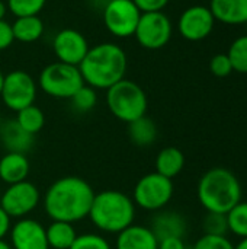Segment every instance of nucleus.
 <instances>
[{
    "label": "nucleus",
    "instance_id": "nucleus-1",
    "mask_svg": "<svg viewBox=\"0 0 247 249\" xmlns=\"http://www.w3.org/2000/svg\"><path fill=\"white\" fill-rule=\"evenodd\" d=\"M93 187L83 178L68 175L55 179L42 194L41 204L49 220L77 223L89 217Z\"/></svg>",
    "mask_w": 247,
    "mask_h": 249
},
{
    "label": "nucleus",
    "instance_id": "nucleus-2",
    "mask_svg": "<svg viewBox=\"0 0 247 249\" xmlns=\"http://www.w3.org/2000/svg\"><path fill=\"white\" fill-rule=\"evenodd\" d=\"M127 69V53L116 42H100L90 47L86 57L79 64L84 85L95 90H108L111 86L125 79Z\"/></svg>",
    "mask_w": 247,
    "mask_h": 249
},
{
    "label": "nucleus",
    "instance_id": "nucleus-3",
    "mask_svg": "<svg viewBox=\"0 0 247 249\" xmlns=\"http://www.w3.org/2000/svg\"><path fill=\"white\" fill-rule=\"evenodd\" d=\"M135 212L137 207L128 194L118 190H103L95 194L87 219L98 231L118 235L134 223Z\"/></svg>",
    "mask_w": 247,
    "mask_h": 249
},
{
    "label": "nucleus",
    "instance_id": "nucleus-4",
    "mask_svg": "<svg viewBox=\"0 0 247 249\" xmlns=\"http://www.w3.org/2000/svg\"><path fill=\"white\" fill-rule=\"evenodd\" d=\"M198 200L210 213L227 214L242 201V185L237 177L226 168H211L198 182Z\"/></svg>",
    "mask_w": 247,
    "mask_h": 249
},
{
    "label": "nucleus",
    "instance_id": "nucleus-5",
    "mask_svg": "<svg viewBox=\"0 0 247 249\" xmlns=\"http://www.w3.org/2000/svg\"><path fill=\"white\" fill-rule=\"evenodd\" d=\"M105 92L108 109L116 120L130 124L147 114V95L134 80L122 79Z\"/></svg>",
    "mask_w": 247,
    "mask_h": 249
},
{
    "label": "nucleus",
    "instance_id": "nucleus-6",
    "mask_svg": "<svg viewBox=\"0 0 247 249\" xmlns=\"http://www.w3.org/2000/svg\"><path fill=\"white\" fill-rule=\"evenodd\" d=\"M36 85L38 89L54 99H70L84 82L77 66L55 61L41 70Z\"/></svg>",
    "mask_w": 247,
    "mask_h": 249
},
{
    "label": "nucleus",
    "instance_id": "nucleus-7",
    "mask_svg": "<svg viewBox=\"0 0 247 249\" xmlns=\"http://www.w3.org/2000/svg\"><path fill=\"white\" fill-rule=\"evenodd\" d=\"M175 193L173 181L154 172L143 175L134 185L132 201L135 207L144 212H160L172 200Z\"/></svg>",
    "mask_w": 247,
    "mask_h": 249
},
{
    "label": "nucleus",
    "instance_id": "nucleus-8",
    "mask_svg": "<svg viewBox=\"0 0 247 249\" xmlns=\"http://www.w3.org/2000/svg\"><path fill=\"white\" fill-rule=\"evenodd\" d=\"M38 95L36 80L25 70H12L4 74V82L0 93L3 105L13 111L19 112L20 109L33 105Z\"/></svg>",
    "mask_w": 247,
    "mask_h": 249
},
{
    "label": "nucleus",
    "instance_id": "nucleus-9",
    "mask_svg": "<svg viewBox=\"0 0 247 249\" xmlns=\"http://www.w3.org/2000/svg\"><path fill=\"white\" fill-rule=\"evenodd\" d=\"M42 194L39 188L25 179L12 185H7L0 196V207L13 219L19 220L23 217H29L38 206L41 204Z\"/></svg>",
    "mask_w": 247,
    "mask_h": 249
},
{
    "label": "nucleus",
    "instance_id": "nucleus-10",
    "mask_svg": "<svg viewBox=\"0 0 247 249\" xmlns=\"http://www.w3.org/2000/svg\"><path fill=\"white\" fill-rule=\"evenodd\" d=\"M173 25L165 12L141 13L137 23L134 38L140 47L146 50H160L170 41Z\"/></svg>",
    "mask_w": 247,
    "mask_h": 249
},
{
    "label": "nucleus",
    "instance_id": "nucleus-11",
    "mask_svg": "<svg viewBox=\"0 0 247 249\" xmlns=\"http://www.w3.org/2000/svg\"><path fill=\"white\" fill-rule=\"evenodd\" d=\"M140 16L141 12L132 0H111L102 10V19L106 31L118 39L134 36Z\"/></svg>",
    "mask_w": 247,
    "mask_h": 249
},
{
    "label": "nucleus",
    "instance_id": "nucleus-12",
    "mask_svg": "<svg viewBox=\"0 0 247 249\" xmlns=\"http://www.w3.org/2000/svg\"><path fill=\"white\" fill-rule=\"evenodd\" d=\"M89 42L86 36L73 28H64L54 35L52 51L57 57V61L77 66L83 61L89 51Z\"/></svg>",
    "mask_w": 247,
    "mask_h": 249
},
{
    "label": "nucleus",
    "instance_id": "nucleus-13",
    "mask_svg": "<svg viewBox=\"0 0 247 249\" xmlns=\"http://www.w3.org/2000/svg\"><path fill=\"white\" fill-rule=\"evenodd\" d=\"M215 19L210 7L195 4L182 12L178 20L179 34L188 41H202L214 29Z\"/></svg>",
    "mask_w": 247,
    "mask_h": 249
},
{
    "label": "nucleus",
    "instance_id": "nucleus-14",
    "mask_svg": "<svg viewBox=\"0 0 247 249\" xmlns=\"http://www.w3.org/2000/svg\"><path fill=\"white\" fill-rule=\"evenodd\" d=\"M7 236L12 249H49L45 226L32 217L16 220Z\"/></svg>",
    "mask_w": 247,
    "mask_h": 249
},
{
    "label": "nucleus",
    "instance_id": "nucleus-15",
    "mask_svg": "<svg viewBox=\"0 0 247 249\" xmlns=\"http://www.w3.org/2000/svg\"><path fill=\"white\" fill-rule=\"evenodd\" d=\"M156 238L165 239V238H185L188 232V223L185 217L173 210H160L156 212V214L151 219V223L148 226Z\"/></svg>",
    "mask_w": 247,
    "mask_h": 249
},
{
    "label": "nucleus",
    "instance_id": "nucleus-16",
    "mask_svg": "<svg viewBox=\"0 0 247 249\" xmlns=\"http://www.w3.org/2000/svg\"><path fill=\"white\" fill-rule=\"evenodd\" d=\"M115 249H159V239L148 226L132 223L116 235Z\"/></svg>",
    "mask_w": 247,
    "mask_h": 249
},
{
    "label": "nucleus",
    "instance_id": "nucleus-17",
    "mask_svg": "<svg viewBox=\"0 0 247 249\" xmlns=\"http://www.w3.org/2000/svg\"><path fill=\"white\" fill-rule=\"evenodd\" d=\"M0 143L6 152L28 153L35 143V136L26 133L16 120H6L0 125Z\"/></svg>",
    "mask_w": 247,
    "mask_h": 249
},
{
    "label": "nucleus",
    "instance_id": "nucleus-18",
    "mask_svg": "<svg viewBox=\"0 0 247 249\" xmlns=\"http://www.w3.org/2000/svg\"><path fill=\"white\" fill-rule=\"evenodd\" d=\"M31 172V162L26 153L6 152L0 158V181L12 185L28 179Z\"/></svg>",
    "mask_w": 247,
    "mask_h": 249
},
{
    "label": "nucleus",
    "instance_id": "nucleus-19",
    "mask_svg": "<svg viewBox=\"0 0 247 249\" xmlns=\"http://www.w3.org/2000/svg\"><path fill=\"white\" fill-rule=\"evenodd\" d=\"M210 10L214 19L221 23H247V0H211Z\"/></svg>",
    "mask_w": 247,
    "mask_h": 249
},
{
    "label": "nucleus",
    "instance_id": "nucleus-20",
    "mask_svg": "<svg viewBox=\"0 0 247 249\" xmlns=\"http://www.w3.org/2000/svg\"><path fill=\"white\" fill-rule=\"evenodd\" d=\"M154 166H156L157 174H160L169 179H173L185 168V155L181 149H178L175 146L165 147L157 153Z\"/></svg>",
    "mask_w": 247,
    "mask_h": 249
},
{
    "label": "nucleus",
    "instance_id": "nucleus-21",
    "mask_svg": "<svg viewBox=\"0 0 247 249\" xmlns=\"http://www.w3.org/2000/svg\"><path fill=\"white\" fill-rule=\"evenodd\" d=\"M12 31L15 41L32 44L42 38L45 26L39 16H23L15 18V20L12 22Z\"/></svg>",
    "mask_w": 247,
    "mask_h": 249
},
{
    "label": "nucleus",
    "instance_id": "nucleus-22",
    "mask_svg": "<svg viewBox=\"0 0 247 249\" xmlns=\"http://www.w3.org/2000/svg\"><path fill=\"white\" fill-rule=\"evenodd\" d=\"M45 232L49 249H70L79 235L73 223L58 220H51V223L45 226Z\"/></svg>",
    "mask_w": 247,
    "mask_h": 249
},
{
    "label": "nucleus",
    "instance_id": "nucleus-23",
    "mask_svg": "<svg viewBox=\"0 0 247 249\" xmlns=\"http://www.w3.org/2000/svg\"><path fill=\"white\" fill-rule=\"evenodd\" d=\"M128 125V137L132 144L137 147H148L157 139V125L147 115L127 124Z\"/></svg>",
    "mask_w": 247,
    "mask_h": 249
},
{
    "label": "nucleus",
    "instance_id": "nucleus-24",
    "mask_svg": "<svg viewBox=\"0 0 247 249\" xmlns=\"http://www.w3.org/2000/svg\"><path fill=\"white\" fill-rule=\"evenodd\" d=\"M15 120L26 133H29L32 136H36L45 125V114L35 104L16 112Z\"/></svg>",
    "mask_w": 247,
    "mask_h": 249
},
{
    "label": "nucleus",
    "instance_id": "nucleus-25",
    "mask_svg": "<svg viewBox=\"0 0 247 249\" xmlns=\"http://www.w3.org/2000/svg\"><path fill=\"white\" fill-rule=\"evenodd\" d=\"M229 232L234 233L239 238H247V201L237 203L227 213Z\"/></svg>",
    "mask_w": 247,
    "mask_h": 249
},
{
    "label": "nucleus",
    "instance_id": "nucleus-26",
    "mask_svg": "<svg viewBox=\"0 0 247 249\" xmlns=\"http://www.w3.org/2000/svg\"><path fill=\"white\" fill-rule=\"evenodd\" d=\"M7 10L15 18L39 16L47 4V0H6Z\"/></svg>",
    "mask_w": 247,
    "mask_h": 249
},
{
    "label": "nucleus",
    "instance_id": "nucleus-27",
    "mask_svg": "<svg viewBox=\"0 0 247 249\" xmlns=\"http://www.w3.org/2000/svg\"><path fill=\"white\" fill-rule=\"evenodd\" d=\"M71 107L74 108V111L80 112V114H86L90 112L96 104H98V90H95L93 88L83 85L71 98H70Z\"/></svg>",
    "mask_w": 247,
    "mask_h": 249
},
{
    "label": "nucleus",
    "instance_id": "nucleus-28",
    "mask_svg": "<svg viewBox=\"0 0 247 249\" xmlns=\"http://www.w3.org/2000/svg\"><path fill=\"white\" fill-rule=\"evenodd\" d=\"M231 66H233V71H239V73H247V35H242L237 39L233 41V44L230 45V50L227 53Z\"/></svg>",
    "mask_w": 247,
    "mask_h": 249
},
{
    "label": "nucleus",
    "instance_id": "nucleus-29",
    "mask_svg": "<svg viewBox=\"0 0 247 249\" xmlns=\"http://www.w3.org/2000/svg\"><path fill=\"white\" fill-rule=\"evenodd\" d=\"M204 235H214V236H226L229 232L227 214L223 213H210L202 220Z\"/></svg>",
    "mask_w": 247,
    "mask_h": 249
},
{
    "label": "nucleus",
    "instance_id": "nucleus-30",
    "mask_svg": "<svg viewBox=\"0 0 247 249\" xmlns=\"http://www.w3.org/2000/svg\"><path fill=\"white\" fill-rule=\"evenodd\" d=\"M70 249H112V245L103 235L87 232L77 235Z\"/></svg>",
    "mask_w": 247,
    "mask_h": 249
},
{
    "label": "nucleus",
    "instance_id": "nucleus-31",
    "mask_svg": "<svg viewBox=\"0 0 247 249\" xmlns=\"http://www.w3.org/2000/svg\"><path fill=\"white\" fill-rule=\"evenodd\" d=\"M191 249H234V245L227 236L202 235Z\"/></svg>",
    "mask_w": 247,
    "mask_h": 249
},
{
    "label": "nucleus",
    "instance_id": "nucleus-32",
    "mask_svg": "<svg viewBox=\"0 0 247 249\" xmlns=\"http://www.w3.org/2000/svg\"><path fill=\"white\" fill-rule=\"evenodd\" d=\"M210 70L215 77H227L233 73V66L227 54H215L210 61Z\"/></svg>",
    "mask_w": 247,
    "mask_h": 249
},
{
    "label": "nucleus",
    "instance_id": "nucleus-33",
    "mask_svg": "<svg viewBox=\"0 0 247 249\" xmlns=\"http://www.w3.org/2000/svg\"><path fill=\"white\" fill-rule=\"evenodd\" d=\"M141 13L150 12H163V9L169 4L170 0H132Z\"/></svg>",
    "mask_w": 247,
    "mask_h": 249
},
{
    "label": "nucleus",
    "instance_id": "nucleus-34",
    "mask_svg": "<svg viewBox=\"0 0 247 249\" xmlns=\"http://www.w3.org/2000/svg\"><path fill=\"white\" fill-rule=\"evenodd\" d=\"M13 42H15V36L12 31V23L7 22L6 19L0 20V51L10 48Z\"/></svg>",
    "mask_w": 247,
    "mask_h": 249
},
{
    "label": "nucleus",
    "instance_id": "nucleus-35",
    "mask_svg": "<svg viewBox=\"0 0 247 249\" xmlns=\"http://www.w3.org/2000/svg\"><path fill=\"white\" fill-rule=\"evenodd\" d=\"M159 249H189L186 247L183 238H165L159 241Z\"/></svg>",
    "mask_w": 247,
    "mask_h": 249
},
{
    "label": "nucleus",
    "instance_id": "nucleus-36",
    "mask_svg": "<svg viewBox=\"0 0 247 249\" xmlns=\"http://www.w3.org/2000/svg\"><path fill=\"white\" fill-rule=\"evenodd\" d=\"M12 217L0 207V239H4L12 228Z\"/></svg>",
    "mask_w": 247,
    "mask_h": 249
},
{
    "label": "nucleus",
    "instance_id": "nucleus-37",
    "mask_svg": "<svg viewBox=\"0 0 247 249\" xmlns=\"http://www.w3.org/2000/svg\"><path fill=\"white\" fill-rule=\"evenodd\" d=\"M87 1H89V4H90L93 9H96V10H99V12L102 13V10L109 4L111 0H87Z\"/></svg>",
    "mask_w": 247,
    "mask_h": 249
},
{
    "label": "nucleus",
    "instance_id": "nucleus-38",
    "mask_svg": "<svg viewBox=\"0 0 247 249\" xmlns=\"http://www.w3.org/2000/svg\"><path fill=\"white\" fill-rule=\"evenodd\" d=\"M7 13H9V10H7L6 0H0V20H3Z\"/></svg>",
    "mask_w": 247,
    "mask_h": 249
},
{
    "label": "nucleus",
    "instance_id": "nucleus-39",
    "mask_svg": "<svg viewBox=\"0 0 247 249\" xmlns=\"http://www.w3.org/2000/svg\"><path fill=\"white\" fill-rule=\"evenodd\" d=\"M234 249H247V238H243V239L234 247Z\"/></svg>",
    "mask_w": 247,
    "mask_h": 249
},
{
    "label": "nucleus",
    "instance_id": "nucleus-40",
    "mask_svg": "<svg viewBox=\"0 0 247 249\" xmlns=\"http://www.w3.org/2000/svg\"><path fill=\"white\" fill-rule=\"evenodd\" d=\"M0 249H12V247L6 239H0Z\"/></svg>",
    "mask_w": 247,
    "mask_h": 249
},
{
    "label": "nucleus",
    "instance_id": "nucleus-41",
    "mask_svg": "<svg viewBox=\"0 0 247 249\" xmlns=\"http://www.w3.org/2000/svg\"><path fill=\"white\" fill-rule=\"evenodd\" d=\"M3 82H4V73L0 69V93H1V88H3Z\"/></svg>",
    "mask_w": 247,
    "mask_h": 249
},
{
    "label": "nucleus",
    "instance_id": "nucleus-42",
    "mask_svg": "<svg viewBox=\"0 0 247 249\" xmlns=\"http://www.w3.org/2000/svg\"><path fill=\"white\" fill-rule=\"evenodd\" d=\"M0 125H1V118H0Z\"/></svg>",
    "mask_w": 247,
    "mask_h": 249
}]
</instances>
